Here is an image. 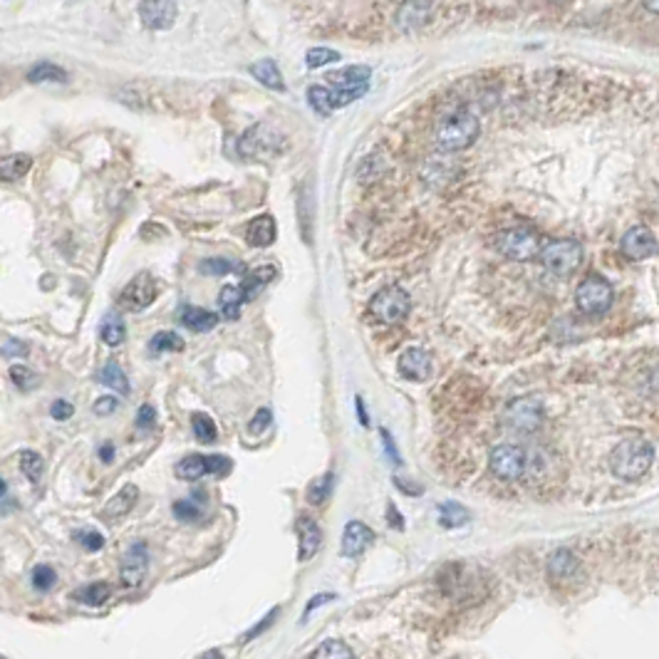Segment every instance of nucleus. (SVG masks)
Listing matches in <instances>:
<instances>
[{
    "label": "nucleus",
    "instance_id": "obj_54",
    "mask_svg": "<svg viewBox=\"0 0 659 659\" xmlns=\"http://www.w3.org/2000/svg\"><path fill=\"white\" fill-rule=\"evenodd\" d=\"M355 407H357V417H360V424L362 427H370V414L365 410V400L362 397H355Z\"/></svg>",
    "mask_w": 659,
    "mask_h": 659
},
{
    "label": "nucleus",
    "instance_id": "obj_29",
    "mask_svg": "<svg viewBox=\"0 0 659 659\" xmlns=\"http://www.w3.org/2000/svg\"><path fill=\"white\" fill-rule=\"evenodd\" d=\"M439 523L444 528H461L469 523V511L454 501H449V503H441L439 506Z\"/></svg>",
    "mask_w": 659,
    "mask_h": 659
},
{
    "label": "nucleus",
    "instance_id": "obj_39",
    "mask_svg": "<svg viewBox=\"0 0 659 659\" xmlns=\"http://www.w3.org/2000/svg\"><path fill=\"white\" fill-rule=\"evenodd\" d=\"M198 270L206 276H226L231 270H243L241 263H233L228 259H206L198 263Z\"/></svg>",
    "mask_w": 659,
    "mask_h": 659
},
{
    "label": "nucleus",
    "instance_id": "obj_18",
    "mask_svg": "<svg viewBox=\"0 0 659 659\" xmlns=\"http://www.w3.org/2000/svg\"><path fill=\"white\" fill-rule=\"evenodd\" d=\"M372 70L367 65H350L338 72H330L325 80L335 89H355V87H367Z\"/></svg>",
    "mask_w": 659,
    "mask_h": 659
},
{
    "label": "nucleus",
    "instance_id": "obj_9",
    "mask_svg": "<svg viewBox=\"0 0 659 659\" xmlns=\"http://www.w3.org/2000/svg\"><path fill=\"white\" fill-rule=\"evenodd\" d=\"M508 427L521 434H533L535 429L543 424V404L535 397H523V400L511 401L506 410Z\"/></svg>",
    "mask_w": 659,
    "mask_h": 659
},
{
    "label": "nucleus",
    "instance_id": "obj_34",
    "mask_svg": "<svg viewBox=\"0 0 659 659\" xmlns=\"http://www.w3.org/2000/svg\"><path fill=\"white\" fill-rule=\"evenodd\" d=\"M332 483H335V473H322L318 476L315 482L308 486V501H310L312 506H320L328 501V496L332 493Z\"/></svg>",
    "mask_w": 659,
    "mask_h": 659
},
{
    "label": "nucleus",
    "instance_id": "obj_11",
    "mask_svg": "<svg viewBox=\"0 0 659 659\" xmlns=\"http://www.w3.org/2000/svg\"><path fill=\"white\" fill-rule=\"evenodd\" d=\"M177 3L174 0H144L139 3V18L149 30H169L177 20Z\"/></svg>",
    "mask_w": 659,
    "mask_h": 659
},
{
    "label": "nucleus",
    "instance_id": "obj_27",
    "mask_svg": "<svg viewBox=\"0 0 659 659\" xmlns=\"http://www.w3.org/2000/svg\"><path fill=\"white\" fill-rule=\"evenodd\" d=\"M246 300V295L238 286H223L221 295H218V308L226 320H236L238 312H241V303Z\"/></svg>",
    "mask_w": 659,
    "mask_h": 659
},
{
    "label": "nucleus",
    "instance_id": "obj_2",
    "mask_svg": "<svg viewBox=\"0 0 659 659\" xmlns=\"http://www.w3.org/2000/svg\"><path fill=\"white\" fill-rule=\"evenodd\" d=\"M479 119L469 109H456L451 115H446L437 125L434 132V144L441 152H463L469 149L476 137H479Z\"/></svg>",
    "mask_w": 659,
    "mask_h": 659
},
{
    "label": "nucleus",
    "instance_id": "obj_23",
    "mask_svg": "<svg viewBox=\"0 0 659 659\" xmlns=\"http://www.w3.org/2000/svg\"><path fill=\"white\" fill-rule=\"evenodd\" d=\"M578 571V558L568 548H561L551 555L548 561V575L553 580H571Z\"/></svg>",
    "mask_w": 659,
    "mask_h": 659
},
{
    "label": "nucleus",
    "instance_id": "obj_35",
    "mask_svg": "<svg viewBox=\"0 0 659 659\" xmlns=\"http://www.w3.org/2000/svg\"><path fill=\"white\" fill-rule=\"evenodd\" d=\"M312 659H355V654L342 640H325L312 652Z\"/></svg>",
    "mask_w": 659,
    "mask_h": 659
},
{
    "label": "nucleus",
    "instance_id": "obj_19",
    "mask_svg": "<svg viewBox=\"0 0 659 659\" xmlns=\"http://www.w3.org/2000/svg\"><path fill=\"white\" fill-rule=\"evenodd\" d=\"M246 238H248L250 246H256V248L273 246V241H276V218L270 214L253 218V221L248 223V228H246Z\"/></svg>",
    "mask_w": 659,
    "mask_h": 659
},
{
    "label": "nucleus",
    "instance_id": "obj_53",
    "mask_svg": "<svg viewBox=\"0 0 659 659\" xmlns=\"http://www.w3.org/2000/svg\"><path fill=\"white\" fill-rule=\"evenodd\" d=\"M276 617H278V610H270V613H268L266 620H263V623H260V624H256V627H253V630H250V633L246 634V640H253L256 634H260V633H263V630H268V627L273 624V620H276Z\"/></svg>",
    "mask_w": 659,
    "mask_h": 659
},
{
    "label": "nucleus",
    "instance_id": "obj_8",
    "mask_svg": "<svg viewBox=\"0 0 659 659\" xmlns=\"http://www.w3.org/2000/svg\"><path fill=\"white\" fill-rule=\"evenodd\" d=\"M489 469L501 482H518L528 469V456L521 446L501 444L491 451Z\"/></svg>",
    "mask_w": 659,
    "mask_h": 659
},
{
    "label": "nucleus",
    "instance_id": "obj_59",
    "mask_svg": "<svg viewBox=\"0 0 659 659\" xmlns=\"http://www.w3.org/2000/svg\"><path fill=\"white\" fill-rule=\"evenodd\" d=\"M644 8L652 10V13H659V3H647V5H644Z\"/></svg>",
    "mask_w": 659,
    "mask_h": 659
},
{
    "label": "nucleus",
    "instance_id": "obj_3",
    "mask_svg": "<svg viewBox=\"0 0 659 659\" xmlns=\"http://www.w3.org/2000/svg\"><path fill=\"white\" fill-rule=\"evenodd\" d=\"M496 248L511 260H533L541 259L545 246L538 233L526 226H518V228H506L496 236Z\"/></svg>",
    "mask_w": 659,
    "mask_h": 659
},
{
    "label": "nucleus",
    "instance_id": "obj_32",
    "mask_svg": "<svg viewBox=\"0 0 659 659\" xmlns=\"http://www.w3.org/2000/svg\"><path fill=\"white\" fill-rule=\"evenodd\" d=\"M99 382L107 384V387H112V390L119 394H129V382H127L125 370L117 365V362H109V365L102 367V372H99Z\"/></svg>",
    "mask_w": 659,
    "mask_h": 659
},
{
    "label": "nucleus",
    "instance_id": "obj_49",
    "mask_svg": "<svg viewBox=\"0 0 659 659\" xmlns=\"http://www.w3.org/2000/svg\"><path fill=\"white\" fill-rule=\"evenodd\" d=\"M154 424H157V414H154V410L149 407V404H144L142 410L137 411V427L154 429Z\"/></svg>",
    "mask_w": 659,
    "mask_h": 659
},
{
    "label": "nucleus",
    "instance_id": "obj_17",
    "mask_svg": "<svg viewBox=\"0 0 659 659\" xmlns=\"http://www.w3.org/2000/svg\"><path fill=\"white\" fill-rule=\"evenodd\" d=\"M434 13H437V5H431V3H404L397 8V25L404 33H410V30H417L429 23Z\"/></svg>",
    "mask_w": 659,
    "mask_h": 659
},
{
    "label": "nucleus",
    "instance_id": "obj_16",
    "mask_svg": "<svg viewBox=\"0 0 659 659\" xmlns=\"http://www.w3.org/2000/svg\"><path fill=\"white\" fill-rule=\"evenodd\" d=\"M372 528L365 526L362 521H350L348 526H345V533H342V553L348 558H357V555H362L372 545Z\"/></svg>",
    "mask_w": 659,
    "mask_h": 659
},
{
    "label": "nucleus",
    "instance_id": "obj_37",
    "mask_svg": "<svg viewBox=\"0 0 659 659\" xmlns=\"http://www.w3.org/2000/svg\"><path fill=\"white\" fill-rule=\"evenodd\" d=\"M308 102H310V107L318 112V115L328 117L332 112V89L322 87V85H312L308 89Z\"/></svg>",
    "mask_w": 659,
    "mask_h": 659
},
{
    "label": "nucleus",
    "instance_id": "obj_13",
    "mask_svg": "<svg viewBox=\"0 0 659 659\" xmlns=\"http://www.w3.org/2000/svg\"><path fill=\"white\" fill-rule=\"evenodd\" d=\"M147 568H149V551L144 543H134L129 551L125 553L122 558V568H119V575H122V583L127 588H137L139 583L147 575Z\"/></svg>",
    "mask_w": 659,
    "mask_h": 659
},
{
    "label": "nucleus",
    "instance_id": "obj_22",
    "mask_svg": "<svg viewBox=\"0 0 659 659\" xmlns=\"http://www.w3.org/2000/svg\"><path fill=\"white\" fill-rule=\"evenodd\" d=\"M206 473H211V459L206 454H191L177 463V476L184 482H198Z\"/></svg>",
    "mask_w": 659,
    "mask_h": 659
},
{
    "label": "nucleus",
    "instance_id": "obj_50",
    "mask_svg": "<svg viewBox=\"0 0 659 659\" xmlns=\"http://www.w3.org/2000/svg\"><path fill=\"white\" fill-rule=\"evenodd\" d=\"M72 404L70 401H65V400H57L53 401V407H50V414H53L57 421H65V419H70L72 417Z\"/></svg>",
    "mask_w": 659,
    "mask_h": 659
},
{
    "label": "nucleus",
    "instance_id": "obj_52",
    "mask_svg": "<svg viewBox=\"0 0 659 659\" xmlns=\"http://www.w3.org/2000/svg\"><path fill=\"white\" fill-rule=\"evenodd\" d=\"M394 486L397 489H401L407 496H417V493H421V486H417V483H410L407 479H401V476H394Z\"/></svg>",
    "mask_w": 659,
    "mask_h": 659
},
{
    "label": "nucleus",
    "instance_id": "obj_12",
    "mask_svg": "<svg viewBox=\"0 0 659 659\" xmlns=\"http://www.w3.org/2000/svg\"><path fill=\"white\" fill-rule=\"evenodd\" d=\"M659 250V243L654 233L647 226H634L623 236V253L633 260H644L654 256Z\"/></svg>",
    "mask_w": 659,
    "mask_h": 659
},
{
    "label": "nucleus",
    "instance_id": "obj_38",
    "mask_svg": "<svg viewBox=\"0 0 659 659\" xmlns=\"http://www.w3.org/2000/svg\"><path fill=\"white\" fill-rule=\"evenodd\" d=\"M10 380H13V384L18 387L20 392H33V390H37V384H40V377L25 365L10 367Z\"/></svg>",
    "mask_w": 659,
    "mask_h": 659
},
{
    "label": "nucleus",
    "instance_id": "obj_45",
    "mask_svg": "<svg viewBox=\"0 0 659 659\" xmlns=\"http://www.w3.org/2000/svg\"><path fill=\"white\" fill-rule=\"evenodd\" d=\"M270 424H273V414H270V410H260V411H256V417L250 419L248 431L253 434V437H260V434H263Z\"/></svg>",
    "mask_w": 659,
    "mask_h": 659
},
{
    "label": "nucleus",
    "instance_id": "obj_36",
    "mask_svg": "<svg viewBox=\"0 0 659 659\" xmlns=\"http://www.w3.org/2000/svg\"><path fill=\"white\" fill-rule=\"evenodd\" d=\"M178 352V350H184V340L178 338L177 332H169V330H164V332H157L152 340H149V352L157 355V352Z\"/></svg>",
    "mask_w": 659,
    "mask_h": 659
},
{
    "label": "nucleus",
    "instance_id": "obj_56",
    "mask_svg": "<svg viewBox=\"0 0 659 659\" xmlns=\"http://www.w3.org/2000/svg\"><path fill=\"white\" fill-rule=\"evenodd\" d=\"M387 513H390V526H392V528H400V531H401V528H404V521H401V513H400V511H397V508H394L392 503H390V506H387Z\"/></svg>",
    "mask_w": 659,
    "mask_h": 659
},
{
    "label": "nucleus",
    "instance_id": "obj_20",
    "mask_svg": "<svg viewBox=\"0 0 659 659\" xmlns=\"http://www.w3.org/2000/svg\"><path fill=\"white\" fill-rule=\"evenodd\" d=\"M137 499H139V489L134 486V483H127L125 489H119L109 499V503L105 506V513L102 516L107 518V521H115V518H122L127 516L129 511L134 508V503H137Z\"/></svg>",
    "mask_w": 659,
    "mask_h": 659
},
{
    "label": "nucleus",
    "instance_id": "obj_41",
    "mask_svg": "<svg viewBox=\"0 0 659 659\" xmlns=\"http://www.w3.org/2000/svg\"><path fill=\"white\" fill-rule=\"evenodd\" d=\"M338 60H340V53L330 50V47H310L308 55H305V63H308L310 70H315V67H322V65L338 63Z\"/></svg>",
    "mask_w": 659,
    "mask_h": 659
},
{
    "label": "nucleus",
    "instance_id": "obj_42",
    "mask_svg": "<svg viewBox=\"0 0 659 659\" xmlns=\"http://www.w3.org/2000/svg\"><path fill=\"white\" fill-rule=\"evenodd\" d=\"M367 92V87H355V89H332V107H348L355 99H360Z\"/></svg>",
    "mask_w": 659,
    "mask_h": 659
},
{
    "label": "nucleus",
    "instance_id": "obj_40",
    "mask_svg": "<svg viewBox=\"0 0 659 659\" xmlns=\"http://www.w3.org/2000/svg\"><path fill=\"white\" fill-rule=\"evenodd\" d=\"M191 427H194V434H197L198 441H204V444H214L216 441L214 419L206 417V414H194V419H191Z\"/></svg>",
    "mask_w": 659,
    "mask_h": 659
},
{
    "label": "nucleus",
    "instance_id": "obj_57",
    "mask_svg": "<svg viewBox=\"0 0 659 659\" xmlns=\"http://www.w3.org/2000/svg\"><path fill=\"white\" fill-rule=\"evenodd\" d=\"M99 456H102V461H112V456H115V446L112 444H102L99 446Z\"/></svg>",
    "mask_w": 659,
    "mask_h": 659
},
{
    "label": "nucleus",
    "instance_id": "obj_14",
    "mask_svg": "<svg viewBox=\"0 0 659 659\" xmlns=\"http://www.w3.org/2000/svg\"><path fill=\"white\" fill-rule=\"evenodd\" d=\"M397 370L404 380H411V382H421V380H427L429 372H431V357L429 352L419 348H411V350H404L400 357V362H397Z\"/></svg>",
    "mask_w": 659,
    "mask_h": 659
},
{
    "label": "nucleus",
    "instance_id": "obj_44",
    "mask_svg": "<svg viewBox=\"0 0 659 659\" xmlns=\"http://www.w3.org/2000/svg\"><path fill=\"white\" fill-rule=\"evenodd\" d=\"M174 516L178 521H198L201 518V508L194 501H177L174 503Z\"/></svg>",
    "mask_w": 659,
    "mask_h": 659
},
{
    "label": "nucleus",
    "instance_id": "obj_25",
    "mask_svg": "<svg viewBox=\"0 0 659 659\" xmlns=\"http://www.w3.org/2000/svg\"><path fill=\"white\" fill-rule=\"evenodd\" d=\"M181 322L194 332H208L218 325V315L204 310V308H194V305H184L181 310Z\"/></svg>",
    "mask_w": 659,
    "mask_h": 659
},
{
    "label": "nucleus",
    "instance_id": "obj_26",
    "mask_svg": "<svg viewBox=\"0 0 659 659\" xmlns=\"http://www.w3.org/2000/svg\"><path fill=\"white\" fill-rule=\"evenodd\" d=\"M99 338H102V342L109 345V348L122 345L127 338L125 320H122L117 312H107V315H105V320H102V328H99Z\"/></svg>",
    "mask_w": 659,
    "mask_h": 659
},
{
    "label": "nucleus",
    "instance_id": "obj_30",
    "mask_svg": "<svg viewBox=\"0 0 659 659\" xmlns=\"http://www.w3.org/2000/svg\"><path fill=\"white\" fill-rule=\"evenodd\" d=\"M109 595H112V588L107 583H92V585H85V588L75 590V600H80L82 605H102L107 603Z\"/></svg>",
    "mask_w": 659,
    "mask_h": 659
},
{
    "label": "nucleus",
    "instance_id": "obj_47",
    "mask_svg": "<svg viewBox=\"0 0 659 659\" xmlns=\"http://www.w3.org/2000/svg\"><path fill=\"white\" fill-rule=\"evenodd\" d=\"M27 355V345L20 342L15 338H5L3 340V357H25Z\"/></svg>",
    "mask_w": 659,
    "mask_h": 659
},
{
    "label": "nucleus",
    "instance_id": "obj_24",
    "mask_svg": "<svg viewBox=\"0 0 659 659\" xmlns=\"http://www.w3.org/2000/svg\"><path fill=\"white\" fill-rule=\"evenodd\" d=\"M248 72L260 82V85H266L268 89H276V92H283L286 89V82H283V75L278 70V65L266 57V60H260V63L250 65Z\"/></svg>",
    "mask_w": 659,
    "mask_h": 659
},
{
    "label": "nucleus",
    "instance_id": "obj_51",
    "mask_svg": "<svg viewBox=\"0 0 659 659\" xmlns=\"http://www.w3.org/2000/svg\"><path fill=\"white\" fill-rule=\"evenodd\" d=\"M380 434H382L384 449H387V456H390V461L397 463V466H400L401 459H400V451H397V446H394V441H392V434H390V431H387V429H382V431H380Z\"/></svg>",
    "mask_w": 659,
    "mask_h": 659
},
{
    "label": "nucleus",
    "instance_id": "obj_31",
    "mask_svg": "<svg viewBox=\"0 0 659 659\" xmlns=\"http://www.w3.org/2000/svg\"><path fill=\"white\" fill-rule=\"evenodd\" d=\"M18 463H20V471L25 473L30 482L40 483V479H43L45 473L43 456L37 454V451H30V449H27V451H20Z\"/></svg>",
    "mask_w": 659,
    "mask_h": 659
},
{
    "label": "nucleus",
    "instance_id": "obj_48",
    "mask_svg": "<svg viewBox=\"0 0 659 659\" xmlns=\"http://www.w3.org/2000/svg\"><path fill=\"white\" fill-rule=\"evenodd\" d=\"M77 541H80L87 551H99V548L105 545V538H102L97 531H82V533H77Z\"/></svg>",
    "mask_w": 659,
    "mask_h": 659
},
{
    "label": "nucleus",
    "instance_id": "obj_1",
    "mask_svg": "<svg viewBox=\"0 0 659 659\" xmlns=\"http://www.w3.org/2000/svg\"><path fill=\"white\" fill-rule=\"evenodd\" d=\"M652 461H654V449L650 441L630 437L615 446V451L610 456V469L623 482H637L650 471Z\"/></svg>",
    "mask_w": 659,
    "mask_h": 659
},
{
    "label": "nucleus",
    "instance_id": "obj_28",
    "mask_svg": "<svg viewBox=\"0 0 659 659\" xmlns=\"http://www.w3.org/2000/svg\"><path fill=\"white\" fill-rule=\"evenodd\" d=\"M30 167H33V159L27 154H13L0 161V177L5 181H15V178L25 177Z\"/></svg>",
    "mask_w": 659,
    "mask_h": 659
},
{
    "label": "nucleus",
    "instance_id": "obj_33",
    "mask_svg": "<svg viewBox=\"0 0 659 659\" xmlns=\"http://www.w3.org/2000/svg\"><path fill=\"white\" fill-rule=\"evenodd\" d=\"M27 80L30 82H65L67 80V72L55 63H40L33 70L27 72Z\"/></svg>",
    "mask_w": 659,
    "mask_h": 659
},
{
    "label": "nucleus",
    "instance_id": "obj_4",
    "mask_svg": "<svg viewBox=\"0 0 659 659\" xmlns=\"http://www.w3.org/2000/svg\"><path fill=\"white\" fill-rule=\"evenodd\" d=\"M613 298H615L613 286L603 276H597V273H590L588 278H583L578 290H575V303H578L580 312H585L590 318L605 315L610 310V305H613Z\"/></svg>",
    "mask_w": 659,
    "mask_h": 659
},
{
    "label": "nucleus",
    "instance_id": "obj_58",
    "mask_svg": "<svg viewBox=\"0 0 659 659\" xmlns=\"http://www.w3.org/2000/svg\"><path fill=\"white\" fill-rule=\"evenodd\" d=\"M198 659H223V657H221V652H218V650H208L206 654H201Z\"/></svg>",
    "mask_w": 659,
    "mask_h": 659
},
{
    "label": "nucleus",
    "instance_id": "obj_5",
    "mask_svg": "<svg viewBox=\"0 0 659 659\" xmlns=\"http://www.w3.org/2000/svg\"><path fill=\"white\" fill-rule=\"evenodd\" d=\"M283 149H286L283 137L270 125L250 127L248 132L241 137V142H238V152L246 159H273Z\"/></svg>",
    "mask_w": 659,
    "mask_h": 659
},
{
    "label": "nucleus",
    "instance_id": "obj_43",
    "mask_svg": "<svg viewBox=\"0 0 659 659\" xmlns=\"http://www.w3.org/2000/svg\"><path fill=\"white\" fill-rule=\"evenodd\" d=\"M55 580H57V575H55L50 565H37L35 571H33V585H35V590H40V593L53 588Z\"/></svg>",
    "mask_w": 659,
    "mask_h": 659
},
{
    "label": "nucleus",
    "instance_id": "obj_10",
    "mask_svg": "<svg viewBox=\"0 0 659 659\" xmlns=\"http://www.w3.org/2000/svg\"><path fill=\"white\" fill-rule=\"evenodd\" d=\"M157 293H159V286H157V280H154L149 273H139V276H134L127 288L122 290L119 295V305L125 308V310H147L149 305L157 300Z\"/></svg>",
    "mask_w": 659,
    "mask_h": 659
},
{
    "label": "nucleus",
    "instance_id": "obj_7",
    "mask_svg": "<svg viewBox=\"0 0 659 659\" xmlns=\"http://www.w3.org/2000/svg\"><path fill=\"white\" fill-rule=\"evenodd\" d=\"M411 310V298L407 290H401L397 286L382 288L380 293L374 295L372 303H370V312L380 322H387V325H394V322H401Z\"/></svg>",
    "mask_w": 659,
    "mask_h": 659
},
{
    "label": "nucleus",
    "instance_id": "obj_55",
    "mask_svg": "<svg viewBox=\"0 0 659 659\" xmlns=\"http://www.w3.org/2000/svg\"><path fill=\"white\" fill-rule=\"evenodd\" d=\"M332 597H335V595H332V593H325V595H315V597H312L310 605H308V610H305V615H310V613H312V610H315V607L325 605V603H330Z\"/></svg>",
    "mask_w": 659,
    "mask_h": 659
},
{
    "label": "nucleus",
    "instance_id": "obj_21",
    "mask_svg": "<svg viewBox=\"0 0 659 659\" xmlns=\"http://www.w3.org/2000/svg\"><path fill=\"white\" fill-rule=\"evenodd\" d=\"M278 276V268L276 266H260L256 270H248L246 276H243V283H241V290L246 295V300H253L256 295L263 290V288Z\"/></svg>",
    "mask_w": 659,
    "mask_h": 659
},
{
    "label": "nucleus",
    "instance_id": "obj_46",
    "mask_svg": "<svg viewBox=\"0 0 659 659\" xmlns=\"http://www.w3.org/2000/svg\"><path fill=\"white\" fill-rule=\"evenodd\" d=\"M119 410V400L117 397H99L95 404H92V411L97 414V417H109V414H115Z\"/></svg>",
    "mask_w": 659,
    "mask_h": 659
},
{
    "label": "nucleus",
    "instance_id": "obj_6",
    "mask_svg": "<svg viewBox=\"0 0 659 659\" xmlns=\"http://www.w3.org/2000/svg\"><path fill=\"white\" fill-rule=\"evenodd\" d=\"M541 260L555 276H571L583 263V246L573 238L551 241L541 253Z\"/></svg>",
    "mask_w": 659,
    "mask_h": 659
},
{
    "label": "nucleus",
    "instance_id": "obj_15",
    "mask_svg": "<svg viewBox=\"0 0 659 659\" xmlns=\"http://www.w3.org/2000/svg\"><path fill=\"white\" fill-rule=\"evenodd\" d=\"M322 531L310 516L298 518V561H310L320 551Z\"/></svg>",
    "mask_w": 659,
    "mask_h": 659
}]
</instances>
